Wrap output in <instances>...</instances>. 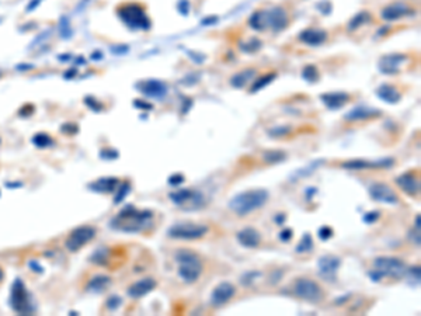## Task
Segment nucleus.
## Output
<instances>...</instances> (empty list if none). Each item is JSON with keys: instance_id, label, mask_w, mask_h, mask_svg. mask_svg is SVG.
I'll use <instances>...</instances> for the list:
<instances>
[{"instance_id": "obj_6", "label": "nucleus", "mask_w": 421, "mask_h": 316, "mask_svg": "<svg viewBox=\"0 0 421 316\" xmlns=\"http://www.w3.org/2000/svg\"><path fill=\"white\" fill-rule=\"evenodd\" d=\"M10 305L14 312L21 315H29L34 312V306L31 305V298L27 291V288L21 280H16L12 287V295H10Z\"/></svg>"}, {"instance_id": "obj_9", "label": "nucleus", "mask_w": 421, "mask_h": 316, "mask_svg": "<svg viewBox=\"0 0 421 316\" xmlns=\"http://www.w3.org/2000/svg\"><path fill=\"white\" fill-rule=\"evenodd\" d=\"M170 199L175 205H180L186 210H197L204 205V195L197 190H188V188H180L169 194Z\"/></svg>"}, {"instance_id": "obj_1", "label": "nucleus", "mask_w": 421, "mask_h": 316, "mask_svg": "<svg viewBox=\"0 0 421 316\" xmlns=\"http://www.w3.org/2000/svg\"><path fill=\"white\" fill-rule=\"evenodd\" d=\"M152 217L151 211H139L132 205H128L114 218V221H111V226L123 232L135 234L146 228L147 222L149 219H152Z\"/></svg>"}, {"instance_id": "obj_25", "label": "nucleus", "mask_w": 421, "mask_h": 316, "mask_svg": "<svg viewBox=\"0 0 421 316\" xmlns=\"http://www.w3.org/2000/svg\"><path fill=\"white\" fill-rule=\"evenodd\" d=\"M378 96H379L380 99L383 100V101H386V103H389V104H393V103H398L399 100H400V93H399L398 90H396V88H393V86H389V84H383V86H380L379 89H378Z\"/></svg>"}, {"instance_id": "obj_16", "label": "nucleus", "mask_w": 421, "mask_h": 316, "mask_svg": "<svg viewBox=\"0 0 421 316\" xmlns=\"http://www.w3.org/2000/svg\"><path fill=\"white\" fill-rule=\"evenodd\" d=\"M393 164L392 159H383L378 162H368V160H350L341 164L344 169L350 170H364V169H383V167H390Z\"/></svg>"}, {"instance_id": "obj_2", "label": "nucleus", "mask_w": 421, "mask_h": 316, "mask_svg": "<svg viewBox=\"0 0 421 316\" xmlns=\"http://www.w3.org/2000/svg\"><path fill=\"white\" fill-rule=\"evenodd\" d=\"M268 199V193L263 188L249 190L243 193L236 194L233 198L229 201V208L239 217H246L252 214L253 211L261 208Z\"/></svg>"}, {"instance_id": "obj_3", "label": "nucleus", "mask_w": 421, "mask_h": 316, "mask_svg": "<svg viewBox=\"0 0 421 316\" xmlns=\"http://www.w3.org/2000/svg\"><path fill=\"white\" fill-rule=\"evenodd\" d=\"M175 262L178 263V275L186 282H195L202 273V262L197 253L182 249L175 253Z\"/></svg>"}, {"instance_id": "obj_14", "label": "nucleus", "mask_w": 421, "mask_h": 316, "mask_svg": "<svg viewBox=\"0 0 421 316\" xmlns=\"http://www.w3.org/2000/svg\"><path fill=\"white\" fill-rule=\"evenodd\" d=\"M341 264V258L337 256H323L317 262V267L320 271V275L326 280H334L336 273Z\"/></svg>"}, {"instance_id": "obj_40", "label": "nucleus", "mask_w": 421, "mask_h": 316, "mask_svg": "<svg viewBox=\"0 0 421 316\" xmlns=\"http://www.w3.org/2000/svg\"><path fill=\"white\" fill-rule=\"evenodd\" d=\"M379 219V211H372V212H367L364 215V222L367 223H374Z\"/></svg>"}, {"instance_id": "obj_32", "label": "nucleus", "mask_w": 421, "mask_h": 316, "mask_svg": "<svg viewBox=\"0 0 421 316\" xmlns=\"http://www.w3.org/2000/svg\"><path fill=\"white\" fill-rule=\"evenodd\" d=\"M33 142H34L38 148H47L49 147V145H52L53 140L48 134H37L34 138H33Z\"/></svg>"}, {"instance_id": "obj_7", "label": "nucleus", "mask_w": 421, "mask_h": 316, "mask_svg": "<svg viewBox=\"0 0 421 316\" xmlns=\"http://www.w3.org/2000/svg\"><path fill=\"white\" fill-rule=\"evenodd\" d=\"M293 293L304 301L317 304L323 299L322 287L310 278H298L293 284Z\"/></svg>"}, {"instance_id": "obj_18", "label": "nucleus", "mask_w": 421, "mask_h": 316, "mask_svg": "<svg viewBox=\"0 0 421 316\" xmlns=\"http://www.w3.org/2000/svg\"><path fill=\"white\" fill-rule=\"evenodd\" d=\"M237 240H239V243L242 246L249 247V249H254V247H257L260 245L261 235L254 228H245L237 234Z\"/></svg>"}, {"instance_id": "obj_38", "label": "nucleus", "mask_w": 421, "mask_h": 316, "mask_svg": "<svg viewBox=\"0 0 421 316\" xmlns=\"http://www.w3.org/2000/svg\"><path fill=\"white\" fill-rule=\"evenodd\" d=\"M257 277H260V273H258V271H249V273H246V274L242 277V284H243V285H250V284H253L254 278H257Z\"/></svg>"}, {"instance_id": "obj_21", "label": "nucleus", "mask_w": 421, "mask_h": 316, "mask_svg": "<svg viewBox=\"0 0 421 316\" xmlns=\"http://www.w3.org/2000/svg\"><path fill=\"white\" fill-rule=\"evenodd\" d=\"M117 186V177H104V179H99L97 182L92 183L88 187L96 193H112V191H115Z\"/></svg>"}, {"instance_id": "obj_15", "label": "nucleus", "mask_w": 421, "mask_h": 316, "mask_svg": "<svg viewBox=\"0 0 421 316\" xmlns=\"http://www.w3.org/2000/svg\"><path fill=\"white\" fill-rule=\"evenodd\" d=\"M396 184L403 190L404 193L413 195V197L418 195L420 193V179H418V176H415L411 171L399 176L396 179Z\"/></svg>"}, {"instance_id": "obj_13", "label": "nucleus", "mask_w": 421, "mask_h": 316, "mask_svg": "<svg viewBox=\"0 0 421 316\" xmlns=\"http://www.w3.org/2000/svg\"><path fill=\"white\" fill-rule=\"evenodd\" d=\"M236 294V288L232 282L223 281L221 284H218L217 287L212 290L211 294V304L214 306H222L228 302L229 299Z\"/></svg>"}, {"instance_id": "obj_17", "label": "nucleus", "mask_w": 421, "mask_h": 316, "mask_svg": "<svg viewBox=\"0 0 421 316\" xmlns=\"http://www.w3.org/2000/svg\"><path fill=\"white\" fill-rule=\"evenodd\" d=\"M155 288H156V281L153 278H142L128 288V295L131 298H140L153 291Z\"/></svg>"}, {"instance_id": "obj_23", "label": "nucleus", "mask_w": 421, "mask_h": 316, "mask_svg": "<svg viewBox=\"0 0 421 316\" xmlns=\"http://www.w3.org/2000/svg\"><path fill=\"white\" fill-rule=\"evenodd\" d=\"M409 7L404 6V5H400V3H395V5H390V6L385 7L382 10V17L387 20V21H393V20H398V18L409 14Z\"/></svg>"}, {"instance_id": "obj_44", "label": "nucleus", "mask_w": 421, "mask_h": 316, "mask_svg": "<svg viewBox=\"0 0 421 316\" xmlns=\"http://www.w3.org/2000/svg\"><path fill=\"white\" fill-rule=\"evenodd\" d=\"M135 105H136V107H142V108H147V110H151V108H152V105L151 104H145V103H139V100H136V101H135Z\"/></svg>"}, {"instance_id": "obj_35", "label": "nucleus", "mask_w": 421, "mask_h": 316, "mask_svg": "<svg viewBox=\"0 0 421 316\" xmlns=\"http://www.w3.org/2000/svg\"><path fill=\"white\" fill-rule=\"evenodd\" d=\"M264 160L267 163H278L281 160H284V153L278 152V151H271L264 155Z\"/></svg>"}, {"instance_id": "obj_36", "label": "nucleus", "mask_w": 421, "mask_h": 316, "mask_svg": "<svg viewBox=\"0 0 421 316\" xmlns=\"http://www.w3.org/2000/svg\"><path fill=\"white\" fill-rule=\"evenodd\" d=\"M302 76L306 80H309V82H315L316 79H317V72H316L315 66H306L304 72H302Z\"/></svg>"}, {"instance_id": "obj_11", "label": "nucleus", "mask_w": 421, "mask_h": 316, "mask_svg": "<svg viewBox=\"0 0 421 316\" xmlns=\"http://www.w3.org/2000/svg\"><path fill=\"white\" fill-rule=\"evenodd\" d=\"M96 236V229L92 226H80L72 231L69 238L66 240V247L70 252H77L79 249H82L83 246L88 243L90 240L94 239Z\"/></svg>"}, {"instance_id": "obj_26", "label": "nucleus", "mask_w": 421, "mask_h": 316, "mask_svg": "<svg viewBox=\"0 0 421 316\" xmlns=\"http://www.w3.org/2000/svg\"><path fill=\"white\" fill-rule=\"evenodd\" d=\"M378 110H374V108H367V107H357L354 110H351L345 118L347 120H367V118H372V117H378L379 116Z\"/></svg>"}, {"instance_id": "obj_19", "label": "nucleus", "mask_w": 421, "mask_h": 316, "mask_svg": "<svg viewBox=\"0 0 421 316\" xmlns=\"http://www.w3.org/2000/svg\"><path fill=\"white\" fill-rule=\"evenodd\" d=\"M138 88L142 93L149 97H156L160 99L166 94V86L164 83L159 82V80H147V82H142L138 84Z\"/></svg>"}, {"instance_id": "obj_31", "label": "nucleus", "mask_w": 421, "mask_h": 316, "mask_svg": "<svg viewBox=\"0 0 421 316\" xmlns=\"http://www.w3.org/2000/svg\"><path fill=\"white\" fill-rule=\"evenodd\" d=\"M369 20H371V16H369L368 13L367 12H361L359 14H357L355 17L352 18L350 21V24H348V28L352 31V30L358 28L359 25H363V24L368 23Z\"/></svg>"}, {"instance_id": "obj_28", "label": "nucleus", "mask_w": 421, "mask_h": 316, "mask_svg": "<svg viewBox=\"0 0 421 316\" xmlns=\"http://www.w3.org/2000/svg\"><path fill=\"white\" fill-rule=\"evenodd\" d=\"M253 75H254V70L253 69L240 72L236 76L232 77V86H234V88H242V86H245L246 82H247Z\"/></svg>"}, {"instance_id": "obj_42", "label": "nucleus", "mask_w": 421, "mask_h": 316, "mask_svg": "<svg viewBox=\"0 0 421 316\" xmlns=\"http://www.w3.org/2000/svg\"><path fill=\"white\" fill-rule=\"evenodd\" d=\"M292 235H293L292 229H284V231L280 234V239L284 240V242H288V240L292 238Z\"/></svg>"}, {"instance_id": "obj_34", "label": "nucleus", "mask_w": 421, "mask_h": 316, "mask_svg": "<svg viewBox=\"0 0 421 316\" xmlns=\"http://www.w3.org/2000/svg\"><path fill=\"white\" fill-rule=\"evenodd\" d=\"M129 191H131V183L129 182H125L119 187V190L117 191V194H115V197H114V201H115V204H119L121 201H124L125 199V197L128 195Z\"/></svg>"}, {"instance_id": "obj_45", "label": "nucleus", "mask_w": 421, "mask_h": 316, "mask_svg": "<svg viewBox=\"0 0 421 316\" xmlns=\"http://www.w3.org/2000/svg\"><path fill=\"white\" fill-rule=\"evenodd\" d=\"M415 228L420 231V214L415 215Z\"/></svg>"}, {"instance_id": "obj_22", "label": "nucleus", "mask_w": 421, "mask_h": 316, "mask_svg": "<svg viewBox=\"0 0 421 316\" xmlns=\"http://www.w3.org/2000/svg\"><path fill=\"white\" fill-rule=\"evenodd\" d=\"M406 56L404 55H387L380 61V70L383 73H396L399 72V66L403 62Z\"/></svg>"}, {"instance_id": "obj_27", "label": "nucleus", "mask_w": 421, "mask_h": 316, "mask_svg": "<svg viewBox=\"0 0 421 316\" xmlns=\"http://www.w3.org/2000/svg\"><path fill=\"white\" fill-rule=\"evenodd\" d=\"M110 284H111V278L108 275H97V277H94L93 280L88 282L87 288L92 290V291L99 293V291H104Z\"/></svg>"}, {"instance_id": "obj_47", "label": "nucleus", "mask_w": 421, "mask_h": 316, "mask_svg": "<svg viewBox=\"0 0 421 316\" xmlns=\"http://www.w3.org/2000/svg\"><path fill=\"white\" fill-rule=\"evenodd\" d=\"M2 280H3V270L0 267V282H2Z\"/></svg>"}, {"instance_id": "obj_33", "label": "nucleus", "mask_w": 421, "mask_h": 316, "mask_svg": "<svg viewBox=\"0 0 421 316\" xmlns=\"http://www.w3.org/2000/svg\"><path fill=\"white\" fill-rule=\"evenodd\" d=\"M274 77H277V73H271V75H265L264 77H261V79H258L257 82L253 84L252 88V92H258V90H261V89L264 88V86H267L268 83H271L273 80H274Z\"/></svg>"}, {"instance_id": "obj_8", "label": "nucleus", "mask_w": 421, "mask_h": 316, "mask_svg": "<svg viewBox=\"0 0 421 316\" xmlns=\"http://www.w3.org/2000/svg\"><path fill=\"white\" fill-rule=\"evenodd\" d=\"M374 267L382 277H392L398 280L407 273L406 264L398 257H376Z\"/></svg>"}, {"instance_id": "obj_5", "label": "nucleus", "mask_w": 421, "mask_h": 316, "mask_svg": "<svg viewBox=\"0 0 421 316\" xmlns=\"http://www.w3.org/2000/svg\"><path fill=\"white\" fill-rule=\"evenodd\" d=\"M118 14L124 23L134 30H147L151 27V21L147 18L145 10L135 3H128L118 10Z\"/></svg>"}, {"instance_id": "obj_29", "label": "nucleus", "mask_w": 421, "mask_h": 316, "mask_svg": "<svg viewBox=\"0 0 421 316\" xmlns=\"http://www.w3.org/2000/svg\"><path fill=\"white\" fill-rule=\"evenodd\" d=\"M108 260H110V250H108V249H105V247L99 249V250H97V252H94V254L92 256V262L96 264H101V266H104V264L108 263Z\"/></svg>"}, {"instance_id": "obj_41", "label": "nucleus", "mask_w": 421, "mask_h": 316, "mask_svg": "<svg viewBox=\"0 0 421 316\" xmlns=\"http://www.w3.org/2000/svg\"><path fill=\"white\" fill-rule=\"evenodd\" d=\"M184 182V176L180 175V173H175L169 179V183L171 186H177V184H182Z\"/></svg>"}, {"instance_id": "obj_4", "label": "nucleus", "mask_w": 421, "mask_h": 316, "mask_svg": "<svg viewBox=\"0 0 421 316\" xmlns=\"http://www.w3.org/2000/svg\"><path fill=\"white\" fill-rule=\"evenodd\" d=\"M288 17L287 13L280 7H275L273 10H261L256 12L250 17V27L258 31L265 28H273L274 31H280L287 27Z\"/></svg>"}, {"instance_id": "obj_24", "label": "nucleus", "mask_w": 421, "mask_h": 316, "mask_svg": "<svg viewBox=\"0 0 421 316\" xmlns=\"http://www.w3.org/2000/svg\"><path fill=\"white\" fill-rule=\"evenodd\" d=\"M322 100L328 108H340L350 100V96L345 93H327L323 94Z\"/></svg>"}, {"instance_id": "obj_39", "label": "nucleus", "mask_w": 421, "mask_h": 316, "mask_svg": "<svg viewBox=\"0 0 421 316\" xmlns=\"http://www.w3.org/2000/svg\"><path fill=\"white\" fill-rule=\"evenodd\" d=\"M333 229L330 228V226H323V228L319 229V232H317V236L320 238L322 240H328L332 236H333Z\"/></svg>"}, {"instance_id": "obj_46", "label": "nucleus", "mask_w": 421, "mask_h": 316, "mask_svg": "<svg viewBox=\"0 0 421 316\" xmlns=\"http://www.w3.org/2000/svg\"><path fill=\"white\" fill-rule=\"evenodd\" d=\"M284 221H285V215H282V217H281V215H278V217H277V222L278 223H282L284 222Z\"/></svg>"}, {"instance_id": "obj_30", "label": "nucleus", "mask_w": 421, "mask_h": 316, "mask_svg": "<svg viewBox=\"0 0 421 316\" xmlns=\"http://www.w3.org/2000/svg\"><path fill=\"white\" fill-rule=\"evenodd\" d=\"M313 249V239L309 234H305V236L300 239V242L296 246V253H308Z\"/></svg>"}, {"instance_id": "obj_43", "label": "nucleus", "mask_w": 421, "mask_h": 316, "mask_svg": "<svg viewBox=\"0 0 421 316\" xmlns=\"http://www.w3.org/2000/svg\"><path fill=\"white\" fill-rule=\"evenodd\" d=\"M409 235H410V239L413 240V243L417 246H420V232H418V231H417V232H415V231H410Z\"/></svg>"}, {"instance_id": "obj_37", "label": "nucleus", "mask_w": 421, "mask_h": 316, "mask_svg": "<svg viewBox=\"0 0 421 316\" xmlns=\"http://www.w3.org/2000/svg\"><path fill=\"white\" fill-rule=\"evenodd\" d=\"M121 304H123V299L119 298V297H117V295H112V297H110V298L107 299V302H105L107 308L111 310H115L117 308H119Z\"/></svg>"}, {"instance_id": "obj_10", "label": "nucleus", "mask_w": 421, "mask_h": 316, "mask_svg": "<svg viewBox=\"0 0 421 316\" xmlns=\"http://www.w3.org/2000/svg\"><path fill=\"white\" fill-rule=\"evenodd\" d=\"M208 228L205 225H198V223L191 222H182L175 223L174 226H171L169 231V236L173 239H184V240H194L202 238L206 234Z\"/></svg>"}, {"instance_id": "obj_20", "label": "nucleus", "mask_w": 421, "mask_h": 316, "mask_svg": "<svg viewBox=\"0 0 421 316\" xmlns=\"http://www.w3.org/2000/svg\"><path fill=\"white\" fill-rule=\"evenodd\" d=\"M326 38H327V34L323 30L309 28L300 33V40L308 45H320L326 41Z\"/></svg>"}, {"instance_id": "obj_12", "label": "nucleus", "mask_w": 421, "mask_h": 316, "mask_svg": "<svg viewBox=\"0 0 421 316\" xmlns=\"http://www.w3.org/2000/svg\"><path fill=\"white\" fill-rule=\"evenodd\" d=\"M369 195L372 199L378 201V203H383V204H398L399 203L398 194L385 183L372 184L369 188Z\"/></svg>"}]
</instances>
